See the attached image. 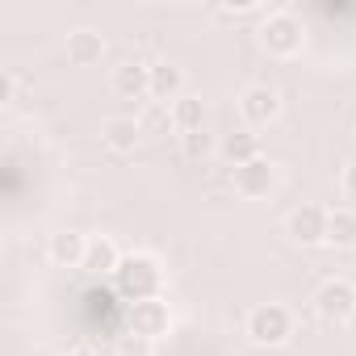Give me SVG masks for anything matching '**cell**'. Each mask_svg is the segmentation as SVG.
<instances>
[{"instance_id":"277c9868","label":"cell","mask_w":356,"mask_h":356,"mask_svg":"<svg viewBox=\"0 0 356 356\" xmlns=\"http://www.w3.org/2000/svg\"><path fill=\"white\" fill-rule=\"evenodd\" d=\"M168 327H172V310H168V302L163 298H147V302H130V310H126V331L130 335H138V339H159V335H168Z\"/></svg>"},{"instance_id":"9a60e30c","label":"cell","mask_w":356,"mask_h":356,"mask_svg":"<svg viewBox=\"0 0 356 356\" xmlns=\"http://www.w3.org/2000/svg\"><path fill=\"white\" fill-rule=\"evenodd\" d=\"M222 159L227 163H235V168H243V163H252V159H260V134H252V130H235V134H227L222 138Z\"/></svg>"},{"instance_id":"44dd1931","label":"cell","mask_w":356,"mask_h":356,"mask_svg":"<svg viewBox=\"0 0 356 356\" xmlns=\"http://www.w3.org/2000/svg\"><path fill=\"white\" fill-rule=\"evenodd\" d=\"M13 92H17L13 72H0V105H13Z\"/></svg>"},{"instance_id":"6da1fadb","label":"cell","mask_w":356,"mask_h":356,"mask_svg":"<svg viewBox=\"0 0 356 356\" xmlns=\"http://www.w3.org/2000/svg\"><path fill=\"white\" fill-rule=\"evenodd\" d=\"M113 281H118L122 298H130V302H147V298H159L163 268H159V260H155V256L134 252V256H126V260H122V268L113 273Z\"/></svg>"},{"instance_id":"e0dca14e","label":"cell","mask_w":356,"mask_h":356,"mask_svg":"<svg viewBox=\"0 0 356 356\" xmlns=\"http://www.w3.org/2000/svg\"><path fill=\"white\" fill-rule=\"evenodd\" d=\"M352 243H356V210H331L327 248H352Z\"/></svg>"},{"instance_id":"ffe728a7","label":"cell","mask_w":356,"mask_h":356,"mask_svg":"<svg viewBox=\"0 0 356 356\" xmlns=\"http://www.w3.org/2000/svg\"><path fill=\"white\" fill-rule=\"evenodd\" d=\"M118 356H151V339H138V335H122L118 339Z\"/></svg>"},{"instance_id":"7c38bea8","label":"cell","mask_w":356,"mask_h":356,"mask_svg":"<svg viewBox=\"0 0 356 356\" xmlns=\"http://www.w3.org/2000/svg\"><path fill=\"white\" fill-rule=\"evenodd\" d=\"M63 51H67V63L72 67H97L105 59V38L97 30H72Z\"/></svg>"},{"instance_id":"ac0fdd59","label":"cell","mask_w":356,"mask_h":356,"mask_svg":"<svg viewBox=\"0 0 356 356\" xmlns=\"http://www.w3.org/2000/svg\"><path fill=\"white\" fill-rule=\"evenodd\" d=\"M138 126H143V134H168V130H176V122H172V105H147L143 113H138Z\"/></svg>"},{"instance_id":"7a4b0ae2","label":"cell","mask_w":356,"mask_h":356,"mask_svg":"<svg viewBox=\"0 0 356 356\" xmlns=\"http://www.w3.org/2000/svg\"><path fill=\"white\" fill-rule=\"evenodd\" d=\"M260 42H264L268 55H277V59H293V55H302V47H306V26H302L289 9L268 13V17L260 22Z\"/></svg>"},{"instance_id":"5b68a950","label":"cell","mask_w":356,"mask_h":356,"mask_svg":"<svg viewBox=\"0 0 356 356\" xmlns=\"http://www.w3.org/2000/svg\"><path fill=\"white\" fill-rule=\"evenodd\" d=\"M314 310H318V318H327V323H348V318L356 314V285L343 281V277L323 281L318 293H314Z\"/></svg>"},{"instance_id":"3957f363","label":"cell","mask_w":356,"mask_h":356,"mask_svg":"<svg viewBox=\"0 0 356 356\" xmlns=\"http://www.w3.org/2000/svg\"><path fill=\"white\" fill-rule=\"evenodd\" d=\"M293 335V314L281 302H264L248 314V339L260 348H281Z\"/></svg>"},{"instance_id":"2e32d148","label":"cell","mask_w":356,"mask_h":356,"mask_svg":"<svg viewBox=\"0 0 356 356\" xmlns=\"http://www.w3.org/2000/svg\"><path fill=\"white\" fill-rule=\"evenodd\" d=\"M172 122H176V130L181 134H193V130H206V105H202V97H193V92H185L181 101L172 105Z\"/></svg>"},{"instance_id":"d6986e66","label":"cell","mask_w":356,"mask_h":356,"mask_svg":"<svg viewBox=\"0 0 356 356\" xmlns=\"http://www.w3.org/2000/svg\"><path fill=\"white\" fill-rule=\"evenodd\" d=\"M181 151H185V159H206L214 151V143L206 130H193V134H181Z\"/></svg>"},{"instance_id":"8fae6325","label":"cell","mask_w":356,"mask_h":356,"mask_svg":"<svg viewBox=\"0 0 356 356\" xmlns=\"http://www.w3.org/2000/svg\"><path fill=\"white\" fill-rule=\"evenodd\" d=\"M47 256H51L59 268H84L88 235H80V231H55L51 243H47Z\"/></svg>"},{"instance_id":"ba28073f","label":"cell","mask_w":356,"mask_h":356,"mask_svg":"<svg viewBox=\"0 0 356 356\" xmlns=\"http://www.w3.org/2000/svg\"><path fill=\"white\" fill-rule=\"evenodd\" d=\"M327 210L323 206H298L293 214H289V222H285V231H289V239L293 243H302V248H318V243H327Z\"/></svg>"},{"instance_id":"5bb4252c","label":"cell","mask_w":356,"mask_h":356,"mask_svg":"<svg viewBox=\"0 0 356 356\" xmlns=\"http://www.w3.org/2000/svg\"><path fill=\"white\" fill-rule=\"evenodd\" d=\"M138 138H143L138 118H105V122H101V143H105L109 151H118V155L134 151V147H138Z\"/></svg>"},{"instance_id":"8992f818","label":"cell","mask_w":356,"mask_h":356,"mask_svg":"<svg viewBox=\"0 0 356 356\" xmlns=\"http://www.w3.org/2000/svg\"><path fill=\"white\" fill-rule=\"evenodd\" d=\"M239 113H243V122H248L252 130L273 126L277 113H281V92H277L273 84H252V88H243V97H239Z\"/></svg>"},{"instance_id":"7402d4cb","label":"cell","mask_w":356,"mask_h":356,"mask_svg":"<svg viewBox=\"0 0 356 356\" xmlns=\"http://www.w3.org/2000/svg\"><path fill=\"white\" fill-rule=\"evenodd\" d=\"M343 197H348V202H356V163H348V168H343Z\"/></svg>"},{"instance_id":"603a6c76","label":"cell","mask_w":356,"mask_h":356,"mask_svg":"<svg viewBox=\"0 0 356 356\" xmlns=\"http://www.w3.org/2000/svg\"><path fill=\"white\" fill-rule=\"evenodd\" d=\"M67 356H101V352H97V348H72Z\"/></svg>"},{"instance_id":"30bf717a","label":"cell","mask_w":356,"mask_h":356,"mask_svg":"<svg viewBox=\"0 0 356 356\" xmlns=\"http://www.w3.org/2000/svg\"><path fill=\"white\" fill-rule=\"evenodd\" d=\"M185 97V72L176 63H151V101L155 105H176Z\"/></svg>"},{"instance_id":"4fadbf2b","label":"cell","mask_w":356,"mask_h":356,"mask_svg":"<svg viewBox=\"0 0 356 356\" xmlns=\"http://www.w3.org/2000/svg\"><path fill=\"white\" fill-rule=\"evenodd\" d=\"M122 252H118V243L109 239V235H92L88 239V256H84V273H92V277H113L118 268H122Z\"/></svg>"},{"instance_id":"9c48e42d","label":"cell","mask_w":356,"mask_h":356,"mask_svg":"<svg viewBox=\"0 0 356 356\" xmlns=\"http://www.w3.org/2000/svg\"><path fill=\"white\" fill-rule=\"evenodd\" d=\"M109 88H113L122 101H143V97H151V67L138 63V59H126V63L113 67Z\"/></svg>"},{"instance_id":"52a82bcc","label":"cell","mask_w":356,"mask_h":356,"mask_svg":"<svg viewBox=\"0 0 356 356\" xmlns=\"http://www.w3.org/2000/svg\"><path fill=\"white\" fill-rule=\"evenodd\" d=\"M235 193L239 197H248V202H256V197H268L273 189H277V163L273 159H252V163H243V168H235Z\"/></svg>"}]
</instances>
